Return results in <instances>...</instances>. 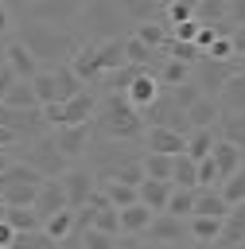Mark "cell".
Listing matches in <instances>:
<instances>
[{
    "instance_id": "obj_10",
    "label": "cell",
    "mask_w": 245,
    "mask_h": 249,
    "mask_svg": "<svg viewBox=\"0 0 245 249\" xmlns=\"http://www.w3.org/2000/svg\"><path fill=\"white\" fill-rule=\"evenodd\" d=\"M58 183H62V191H66V206H70V210H82V206L93 198V191H97V179L89 175V167H66Z\"/></svg>"
},
{
    "instance_id": "obj_9",
    "label": "cell",
    "mask_w": 245,
    "mask_h": 249,
    "mask_svg": "<svg viewBox=\"0 0 245 249\" xmlns=\"http://www.w3.org/2000/svg\"><path fill=\"white\" fill-rule=\"evenodd\" d=\"M237 74V58H226V62H218V58H198L194 66H191V82L198 86V93L202 97H218V89L229 82Z\"/></svg>"
},
{
    "instance_id": "obj_29",
    "label": "cell",
    "mask_w": 245,
    "mask_h": 249,
    "mask_svg": "<svg viewBox=\"0 0 245 249\" xmlns=\"http://www.w3.org/2000/svg\"><path fill=\"white\" fill-rule=\"evenodd\" d=\"M187 237H191L194 245H218L222 222H218V218H187Z\"/></svg>"
},
{
    "instance_id": "obj_24",
    "label": "cell",
    "mask_w": 245,
    "mask_h": 249,
    "mask_svg": "<svg viewBox=\"0 0 245 249\" xmlns=\"http://www.w3.org/2000/svg\"><path fill=\"white\" fill-rule=\"evenodd\" d=\"M226 214H229V206H226V198L218 195V187L194 191V214H191V218H218V222H226Z\"/></svg>"
},
{
    "instance_id": "obj_1",
    "label": "cell",
    "mask_w": 245,
    "mask_h": 249,
    "mask_svg": "<svg viewBox=\"0 0 245 249\" xmlns=\"http://www.w3.org/2000/svg\"><path fill=\"white\" fill-rule=\"evenodd\" d=\"M16 39L31 51V58L43 70L66 66L78 54V47H82L74 27H47V23H27V19H16Z\"/></svg>"
},
{
    "instance_id": "obj_19",
    "label": "cell",
    "mask_w": 245,
    "mask_h": 249,
    "mask_svg": "<svg viewBox=\"0 0 245 249\" xmlns=\"http://www.w3.org/2000/svg\"><path fill=\"white\" fill-rule=\"evenodd\" d=\"M70 70L78 74V82H82V86H97V82L105 78V74H101V66H97V51H93L89 43H82V47H78V54L70 58Z\"/></svg>"
},
{
    "instance_id": "obj_17",
    "label": "cell",
    "mask_w": 245,
    "mask_h": 249,
    "mask_svg": "<svg viewBox=\"0 0 245 249\" xmlns=\"http://www.w3.org/2000/svg\"><path fill=\"white\" fill-rule=\"evenodd\" d=\"M152 210L148 206H140V202H132V206H124V210H117V222H121V237H144L148 233V226H152Z\"/></svg>"
},
{
    "instance_id": "obj_13",
    "label": "cell",
    "mask_w": 245,
    "mask_h": 249,
    "mask_svg": "<svg viewBox=\"0 0 245 249\" xmlns=\"http://www.w3.org/2000/svg\"><path fill=\"white\" fill-rule=\"evenodd\" d=\"M4 66L16 74V82H31V78L43 70V66L31 58V51H27V47H23L16 35H12V39H8V47H4Z\"/></svg>"
},
{
    "instance_id": "obj_47",
    "label": "cell",
    "mask_w": 245,
    "mask_h": 249,
    "mask_svg": "<svg viewBox=\"0 0 245 249\" xmlns=\"http://www.w3.org/2000/svg\"><path fill=\"white\" fill-rule=\"evenodd\" d=\"M159 249H214V245H194V241H179V245H159Z\"/></svg>"
},
{
    "instance_id": "obj_46",
    "label": "cell",
    "mask_w": 245,
    "mask_h": 249,
    "mask_svg": "<svg viewBox=\"0 0 245 249\" xmlns=\"http://www.w3.org/2000/svg\"><path fill=\"white\" fill-rule=\"evenodd\" d=\"M0 148H4V152H12V148H19V144H16V136H12L8 128H0Z\"/></svg>"
},
{
    "instance_id": "obj_25",
    "label": "cell",
    "mask_w": 245,
    "mask_h": 249,
    "mask_svg": "<svg viewBox=\"0 0 245 249\" xmlns=\"http://www.w3.org/2000/svg\"><path fill=\"white\" fill-rule=\"evenodd\" d=\"M237 241H245V202L229 206V214H226V222H222V237H218L222 249H233Z\"/></svg>"
},
{
    "instance_id": "obj_22",
    "label": "cell",
    "mask_w": 245,
    "mask_h": 249,
    "mask_svg": "<svg viewBox=\"0 0 245 249\" xmlns=\"http://www.w3.org/2000/svg\"><path fill=\"white\" fill-rule=\"evenodd\" d=\"M171 183H156V179H144L140 187H136V202L140 206H148L152 214H163L167 210V198H171Z\"/></svg>"
},
{
    "instance_id": "obj_43",
    "label": "cell",
    "mask_w": 245,
    "mask_h": 249,
    "mask_svg": "<svg viewBox=\"0 0 245 249\" xmlns=\"http://www.w3.org/2000/svg\"><path fill=\"white\" fill-rule=\"evenodd\" d=\"M12 31H16V16L8 4H0V39H12Z\"/></svg>"
},
{
    "instance_id": "obj_51",
    "label": "cell",
    "mask_w": 245,
    "mask_h": 249,
    "mask_svg": "<svg viewBox=\"0 0 245 249\" xmlns=\"http://www.w3.org/2000/svg\"><path fill=\"white\" fill-rule=\"evenodd\" d=\"M241 167H245V160H241Z\"/></svg>"
},
{
    "instance_id": "obj_16",
    "label": "cell",
    "mask_w": 245,
    "mask_h": 249,
    "mask_svg": "<svg viewBox=\"0 0 245 249\" xmlns=\"http://www.w3.org/2000/svg\"><path fill=\"white\" fill-rule=\"evenodd\" d=\"M156 97H159V82H156V78H152L148 70H140V74L132 78V86L124 89V101H128V105H132L136 113H144V109H148V105H152Z\"/></svg>"
},
{
    "instance_id": "obj_28",
    "label": "cell",
    "mask_w": 245,
    "mask_h": 249,
    "mask_svg": "<svg viewBox=\"0 0 245 249\" xmlns=\"http://www.w3.org/2000/svg\"><path fill=\"white\" fill-rule=\"evenodd\" d=\"M171 187L179 191H198V163L191 156H175L171 160Z\"/></svg>"
},
{
    "instance_id": "obj_5",
    "label": "cell",
    "mask_w": 245,
    "mask_h": 249,
    "mask_svg": "<svg viewBox=\"0 0 245 249\" xmlns=\"http://www.w3.org/2000/svg\"><path fill=\"white\" fill-rule=\"evenodd\" d=\"M39 187H43V175H35L27 163L12 160L0 175V202L4 206H35Z\"/></svg>"
},
{
    "instance_id": "obj_38",
    "label": "cell",
    "mask_w": 245,
    "mask_h": 249,
    "mask_svg": "<svg viewBox=\"0 0 245 249\" xmlns=\"http://www.w3.org/2000/svg\"><path fill=\"white\" fill-rule=\"evenodd\" d=\"M97 187L105 191V198H109L113 210H124V206L136 202V187H124V183H97Z\"/></svg>"
},
{
    "instance_id": "obj_36",
    "label": "cell",
    "mask_w": 245,
    "mask_h": 249,
    "mask_svg": "<svg viewBox=\"0 0 245 249\" xmlns=\"http://www.w3.org/2000/svg\"><path fill=\"white\" fill-rule=\"evenodd\" d=\"M163 19H167V27L191 23V19H194V0H167V4H163Z\"/></svg>"
},
{
    "instance_id": "obj_41",
    "label": "cell",
    "mask_w": 245,
    "mask_h": 249,
    "mask_svg": "<svg viewBox=\"0 0 245 249\" xmlns=\"http://www.w3.org/2000/svg\"><path fill=\"white\" fill-rule=\"evenodd\" d=\"M167 93H171V101H175V105H179L183 113H187V109H191V105H194V101L202 97L194 82H183V86H175V89H167Z\"/></svg>"
},
{
    "instance_id": "obj_20",
    "label": "cell",
    "mask_w": 245,
    "mask_h": 249,
    "mask_svg": "<svg viewBox=\"0 0 245 249\" xmlns=\"http://www.w3.org/2000/svg\"><path fill=\"white\" fill-rule=\"evenodd\" d=\"M214 105H218V113H245V74H241V70L218 89Z\"/></svg>"
},
{
    "instance_id": "obj_4",
    "label": "cell",
    "mask_w": 245,
    "mask_h": 249,
    "mask_svg": "<svg viewBox=\"0 0 245 249\" xmlns=\"http://www.w3.org/2000/svg\"><path fill=\"white\" fill-rule=\"evenodd\" d=\"M16 19L27 23H47V27H74L82 4L78 0H27V4H8Z\"/></svg>"
},
{
    "instance_id": "obj_39",
    "label": "cell",
    "mask_w": 245,
    "mask_h": 249,
    "mask_svg": "<svg viewBox=\"0 0 245 249\" xmlns=\"http://www.w3.org/2000/svg\"><path fill=\"white\" fill-rule=\"evenodd\" d=\"M163 214H171V218H183V222H187V218L194 214V191H179V187H175V191H171V198H167V210H163Z\"/></svg>"
},
{
    "instance_id": "obj_33",
    "label": "cell",
    "mask_w": 245,
    "mask_h": 249,
    "mask_svg": "<svg viewBox=\"0 0 245 249\" xmlns=\"http://www.w3.org/2000/svg\"><path fill=\"white\" fill-rule=\"evenodd\" d=\"M4 222H8L16 233H35V230H43V222H39V214H35L31 206H8V210H4Z\"/></svg>"
},
{
    "instance_id": "obj_37",
    "label": "cell",
    "mask_w": 245,
    "mask_h": 249,
    "mask_svg": "<svg viewBox=\"0 0 245 249\" xmlns=\"http://www.w3.org/2000/svg\"><path fill=\"white\" fill-rule=\"evenodd\" d=\"M4 105H8V109H39L31 82H16V86L8 89V97H4Z\"/></svg>"
},
{
    "instance_id": "obj_40",
    "label": "cell",
    "mask_w": 245,
    "mask_h": 249,
    "mask_svg": "<svg viewBox=\"0 0 245 249\" xmlns=\"http://www.w3.org/2000/svg\"><path fill=\"white\" fill-rule=\"evenodd\" d=\"M218 195L226 198V206H237V202H245V167H241V171H233L226 183H218Z\"/></svg>"
},
{
    "instance_id": "obj_49",
    "label": "cell",
    "mask_w": 245,
    "mask_h": 249,
    "mask_svg": "<svg viewBox=\"0 0 245 249\" xmlns=\"http://www.w3.org/2000/svg\"><path fill=\"white\" fill-rule=\"evenodd\" d=\"M4 210H8V206H4V202H0V222H4Z\"/></svg>"
},
{
    "instance_id": "obj_3",
    "label": "cell",
    "mask_w": 245,
    "mask_h": 249,
    "mask_svg": "<svg viewBox=\"0 0 245 249\" xmlns=\"http://www.w3.org/2000/svg\"><path fill=\"white\" fill-rule=\"evenodd\" d=\"M74 35L82 43L97 47V43H113V39L132 35V27H128L117 0H89V4H82L78 19H74Z\"/></svg>"
},
{
    "instance_id": "obj_11",
    "label": "cell",
    "mask_w": 245,
    "mask_h": 249,
    "mask_svg": "<svg viewBox=\"0 0 245 249\" xmlns=\"http://www.w3.org/2000/svg\"><path fill=\"white\" fill-rule=\"evenodd\" d=\"M51 140H54V148L62 152V160H66V163H74V160H82V156L89 152V144H93V128H89V124L54 128V132H51Z\"/></svg>"
},
{
    "instance_id": "obj_14",
    "label": "cell",
    "mask_w": 245,
    "mask_h": 249,
    "mask_svg": "<svg viewBox=\"0 0 245 249\" xmlns=\"http://www.w3.org/2000/svg\"><path fill=\"white\" fill-rule=\"evenodd\" d=\"M144 152H156V156H183L187 152V136L171 132V128H144Z\"/></svg>"
},
{
    "instance_id": "obj_50",
    "label": "cell",
    "mask_w": 245,
    "mask_h": 249,
    "mask_svg": "<svg viewBox=\"0 0 245 249\" xmlns=\"http://www.w3.org/2000/svg\"><path fill=\"white\" fill-rule=\"evenodd\" d=\"M233 249H245V241H237V245H233Z\"/></svg>"
},
{
    "instance_id": "obj_45",
    "label": "cell",
    "mask_w": 245,
    "mask_h": 249,
    "mask_svg": "<svg viewBox=\"0 0 245 249\" xmlns=\"http://www.w3.org/2000/svg\"><path fill=\"white\" fill-rule=\"evenodd\" d=\"M12 241H16V230L8 222H0V249H12Z\"/></svg>"
},
{
    "instance_id": "obj_15",
    "label": "cell",
    "mask_w": 245,
    "mask_h": 249,
    "mask_svg": "<svg viewBox=\"0 0 245 249\" xmlns=\"http://www.w3.org/2000/svg\"><path fill=\"white\" fill-rule=\"evenodd\" d=\"M31 210L39 214V222L54 218L58 210H70V206H66V191H62V183H58V179H43V187H39V195H35V206H31Z\"/></svg>"
},
{
    "instance_id": "obj_18",
    "label": "cell",
    "mask_w": 245,
    "mask_h": 249,
    "mask_svg": "<svg viewBox=\"0 0 245 249\" xmlns=\"http://www.w3.org/2000/svg\"><path fill=\"white\" fill-rule=\"evenodd\" d=\"M121 12H124L128 27L156 23V19H163V0H121Z\"/></svg>"
},
{
    "instance_id": "obj_26",
    "label": "cell",
    "mask_w": 245,
    "mask_h": 249,
    "mask_svg": "<svg viewBox=\"0 0 245 249\" xmlns=\"http://www.w3.org/2000/svg\"><path fill=\"white\" fill-rule=\"evenodd\" d=\"M152 78L159 82V89H175V86L191 82V66H183V62H175V58H167V54H163V62L152 70Z\"/></svg>"
},
{
    "instance_id": "obj_44",
    "label": "cell",
    "mask_w": 245,
    "mask_h": 249,
    "mask_svg": "<svg viewBox=\"0 0 245 249\" xmlns=\"http://www.w3.org/2000/svg\"><path fill=\"white\" fill-rule=\"evenodd\" d=\"M113 249H152L144 237H117V245Z\"/></svg>"
},
{
    "instance_id": "obj_48",
    "label": "cell",
    "mask_w": 245,
    "mask_h": 249,
    "mask_svg": "<svg viewBox=\"0 0 245 249\" xmlns=\"http://www.w3.org/2000/svg\"><path fill=\"white\" fill-rule=\"evenodd\" d=\"M4 47H8V39H0V66H4Z\"/></svg>"
},
{
    "instance_id": "obj_6",
    "label": "cell",
    "mask_w": 245,
    "mask_h": 249,
    "mask_svg": "<svg viewBox=\"0 0 245 249\" xmlns=\"http://www.w3.org/2000/svg\"><path fill=\"white\" fill-rule=\"evenodd\" d=\"M97 113V93L86 86L82 93H74L70 101H58V105H43V121L47 128H74V124H89Z\"/></svg>"
},
{
    "instance_id": "obj_42",
    "label": "cell",
    "mask_w": 245,
    "mask_h": 249,
    "mask_svg": "<svg viewBox=\"0 0 245 249\" xmlns=\"http://www.w3.org/2000/svg\"><path fill=\"white\" fill-rule=\"evenodd\" d=\"M113 245H117V237H109L101 230H82V237H78V249H113Z\"/></svg>"
},
{
    "instance_id": "obj_34",
    "label": "cell",
    "mask_w": 245,
    "mask_h": 249,
    "mask_svg": "<svg viewBox=\"0 0 245 249\" xmlns=\"http://www.w3.org/2000/svg\"><path fill=\"white\" fill-rule=\"evenodd\" d=\"M140 167H144V179H156V183H171V156L140 152Z\"/></svg>"
},
{
    "instance_id": "obj_12",
    "label": "cell",
    "mask_w": 245,
    "mask_h": 249,
    "mask_svg": "<svg viewBox=\"0 0 245 249\" xmlns=\"http://www.w3.org/2000/svg\"><path fill=\"white\" fill-rule=\"evenodd\" d=\"M144 241H148L152 249L191 241V237H187V222H183V218H171V214H156V218H152V226H148V233H144Z\"/></svg>"
},
{
    "instance_id": "obj_30",
    "label": "cell",
    "mask_w": 245,
    "mask_h": 249,
    "mask_svg": "<svg viewBox=\"0 0 245 249\" xmlns=\"http://www.w3.org/2000/svg\"><path fill=\"white\" fill-rule=\"evenodd\" d=\"M124 39H128V35H124ZM124 39H113V43H97V47H93L101 74H113V70L124 66Z\"/></svg>"
},
{
    "instance_id": "obj_31",
    "label": "cell",
    "mask_w": 245,
    "mask_h": 249,
    "mask_svg": "<svg viewBox=\"0 0 245 249\" xmlns=\"http://www.w3.org/2000/svg\"><path fill=\"white\" fill-rule=\"evenodd\" d=\"M43 233H47L51 241H58V245H62L66 237H74V233H78V222H74V210H58L54 218H47V222H43Z\"/></svg>"
},
{
    "instance_id": "obj_27",
    "label": "cell",
    "mask_w": 245,
    "mask_h": 249,
    "mask_svg": "<svg viewBox=\"0 0 245 249\" xmlns=\"http://www.w3.org/2000/svg\"><path fill=\"white\" fill-rule=\"evenodd\" d=\"M218 105H214V97H198L191 109H187V128L194 132V128H214L218 124Z\"/></svg>"
},
{
    "instance_id": "obj_21",
    "label": "cell",
    "mask_w": 245,
    "mask_h": 249,
    "mask_svg": "<svg viewBox=\"0 0 245 249\" xmlns=\"http://www.w3.org/2000/svg\"><path fill=\"white\" fill-rule=\"evenodd\" d=\"M206 160L214 163V171H218V183H226L233 171H241V160H245V152H237L233 144H222V140H218V144H214V152H210Z\"/></svg>"
},
{
    "instance_id": "obj_35",
    "label": "cell",
    "mask_w": 245,
    "mask_h": 249,
    "mask_svg": "<svg viewBox=\"0 0 245 249\" xmlns=\"http://www.w3.org/2000/svg\"><path fill=\"white\" fill-rule=\"evenodd\" d=\"M31 89H35L39 109H43V105H58V89H54V74H51V70H39V74L31 78Z\"/></svg>"
},
{
    "instance_id": "obj_32",
    "label": "cell",
    "mask_w": 245,
    "mask_h": 249,
    "mask_svg": "<svg viewBox=\"0 0 245 249\" xmlns=\"http://www.w3.org/2000/svg\"><path fill=\"white\" fill-rule=\"evenodd\" d=\"M214 144H218L214 128H194V132H187V152H183V156H191V160L198 163V160H206V156L214 152Z\"/></svg>"
},
{
    "instance_id": "obj_8",
    "label": "cell",
    "mask_w": 245,
    "mask_h": 249,
    "mask_svg": "<svg viewBox=\"0 0 245 249\" xmlns=\"http://www.w3.org/2000/svg\"><path fill=\"white\" fill-rule=\"evenodd\" d=\"M0 128H8L16 144H31L51 132L43 121V109H8V105H0Z\"/></svg>"
},
{
    "instance_id": "obj_2",
    "label": "cell",
    "mask_w": 245,
    "mask_h": 249,
    "mask_svg": "<svg viewBox=\"0 0 245 249\" xmlns=\"http://www.w3.org/2000/svg\"><path fill=\"white\" fill-rule=\"evenodd\" d=\"M89 128H93V136H101V140H121V144L144 140V117H140L121 93H101V97H97V113H93Z\"/></svg>"
},
{
    "instance_id": "obj_23",
    "label": "cell",
    "mask_w": 245,
    "mask_h": 249,
    "mask_svg": "<svg viewBox=\"0 0 245 249\" xmlns=\"http://www.w3.org/2000/svg\"><path fill=\"white\" fill-rule=\"evenodd\" d=\"M214 136L222 144H233L237 152H245V113H222L214 124Z\"/></svg>"
},
{
    "instance_id": "obj_7",
    "label": "cell",
    "mask_w": 245,
    "mask_h": 249,
    "mask_svg": "<svg viewBox=\"0 0 245 249\" xmlns=\"http://www.w3.org/2000/svg\"><path fill=\"white\" fill-rule=\"evenodd\" d=\"M19 163H27V167H31L35 175H43V179H62V171L70 167V163L62 160V152L54 148L51 132L39 136V140H31V144H19Z\"/></svg>"
}]
</instances>
